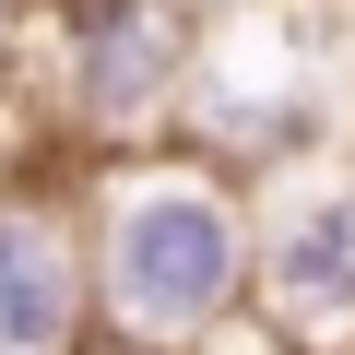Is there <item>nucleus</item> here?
Segmentation results:
<instances>
[{"label": "nucleus", "mask_w": 355, "mask_h": 355, "mask_svg": "<svg viewBox=\"0 0 355 355\" xmlns=\"http://www.w3.org/2000/svg\"><path fill=\"white\" fill-rule=\"evenodd\" d=\"M36 24H48V107L95 154H154L178 130L202 60L190 0H36Z\"/></svg>", "instance_id": "obj_2"}, {"label": "nucleus", "mask_w": 355, "mask_h": 355, "mask_svg": "<svg viewBox=\"0 0 355 355\" xmlns=\"http://www.w3.org/2000/svg\"><path fill=\"white\" fill-rule=\"evenodd\" d=\"M190 12H202V0H190Z\"/></svg>", "instance_id": "obj_6"}, {"label": "nucleus", "mask_w": 355, "mask_h": 355, "mask_svg": "<svg viewBox=\"0 0 355 355\" xmlns=\"http://www.w3.org/2000/svg\"><path fill=\"white\" fill-rule=\"evenodd\" d=\"M24 36H36V0H0V60H24Z\"/></svg>", "instance_id": "obj_5"}, {"label": "nucleus", "mask_w": 355, "mask_h": 355, "mask_svg": "<svg viewBox=\"0 0 355 355\" xmlns=\"http://www.w3.org/2000/svg\"><path fill=\"white\" fill-rule=\"evenodd\" d=\"M71 225H83V308L107 355H190L249 308V190L190 142L107 154Z\"/></svg>", "instance_id": "obj_1"}, {"label": "nucleus", "mask_w": 355, "mask_h": 355, "mask_svg": "<svg viewBox=\"0 0 355 355\" xmlns=\"http://www.w3.org/2000/svg\"><path fill=\"white\" fill-rule=\"evenodd\" d=\"M95 355H107V343H95Z\"/></svg>", "instance_id": "obj_7"}, {"label": "nucleus", "mask_w": 355, "mask_h": 355, "mask_svg": "<svg viewBox=\"0 0 355 355\" xmlns=\"http://www.w3.org/2000/svg\"><path fill=\"white\" fill-rule=\"evenodd\" d=\"M0 355H95L83 225L48 190H0Z\"/></svg>", "instance_id": "obj_4"}, {"label": "nucleus", "mask_w": 355, "mask_h": 355, "mask_svg": "<svg viewBox=\"0 0 355 355\" xmlns=\"http://www.w3.org/2000/svg\"><path fill=\"white\" fill-rule=\"evenodd\" d=\"M249 296H261V331L284 355L355 331V190L343 178L296 190L284 214H249Z\"/></svg>", "instance_id": "obj_3"}]
</instances>
